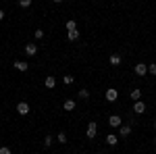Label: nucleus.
Listing matches in <instances>:
<instances>
[{
  "mask_svg": "<svg viewBox=\"0 0 156 154\" xmlns=\"http://www.w3.org/2000/svg\"><path fill=\"white\" fill-rule=\"evenodd\" d=\"M96 131H98V125L92 121V123L87 125V129H85V135H87L90 140H94V138H96Z\"/></svg>",
  "mask_w": 156,
  "mask_h": 154,
  "instance_id": "f257e3e1",
  "label": "nucleus"
},
{
  "mask_svg": "<svg viewBox=\"0 0 156 154\" xmlns=\"http://www.w3.org/2000/svg\"><path fill=\"white\" fill-rule=\"evenodd\" d=\"M133 71H135V75H140V77H144L146 73H148V65H144V63H137Z\"/></svg>",
  "mask_w": 156,
  "mask_h": 154,
  "instance_id": "f03ea898",
  "label": "nucleus"
},
{
  "mask_svg": "<svg viewBox=\"0 0 156 154\" xmlns=\"http://www.w3.org/2000/svg\"><path fill=\"white\" fill-rule=\"evenodd\" d=\"M17 113H19L21 117L29 115V104H27V102H19V104H17Z\"/></svg>",
  "mask_w": 156,
  "mask_h": 154,
  "instance_id": "7ed1b4c3",
  "label": "nucleus"
},
{
  "mask_svg": "<svg viewBox=\"0 0 156 154\" xmlns=\"http://www.w3.org/2000/svg\"><path fill=\"white\" fill-rule=\"evenodd\" d=\"M117 98H119V92H117L115 88H108V90H106V100H108V102H115Z\"/></svg>",
  "mask_w": 156,
  "mask_h": 154,
  "instance_id": "20e7f679",
  "label": "nucleus"
},
{
  "mask_svg": "<svg viewBox=\"0 0 156 154\" xmlns=\"http://www.w3.org/2000/svg\"><path fill=\"white\" fill-rule=\"evenodd\" d=\"M108 125H110V127H121V125H123V121H121L119 115H112V117L108 119Z\"/></svg>",
  "mask_w": 156,
  "mask_h": 154,
  "instance_id": "39448f33",
  "label": "nucleus"
},
{
  "mask_svg": "<svg viewBox=\"0 0 156 154\" xmlns=\"http://www.w3.org/2000/svg\"><path fill=\"white\" fill-rule=\"evenodd\" d=\"M133 110H135L137 115H142V113H146V104L142 102V100H137V102L133 104Z\"/></svg>",
  "mask_w": 156,
  "mask_h": 154,
  "instance_id": "423d86ee",
  "label": "nucleus"
},
{
  "mask_svg": "<svg viewBox=\"0 0 156 154\" xmlns=\"http://www.w3.org/2000/svg\"><path fill=\"white\" fill-rule=\"evenodd\" d=\"M36 52H37V46H36V44H27V46H25V54H27V56H34Z\"/></svg>",
  "mask_w": 156,
  "mask_h": 154,
  "instance_id": "0eeeda50",
  "label": "nucleus"
},
{
  "mask_svg": "<svg viewBox=\"0 0 156 154\" xmlns=\"http://www.w3.org/2000/svg\"><path fill=\"white\" fill-rule=\"evenodd\" d=\"M121 60H123V59H121L119 54H110V59H108V63H110L112 67H119V65H121Z\"/></svg>",
  "mask_w": 156,
  "mask_h": 154,
  "instance_id": "6e6552de",
  "label": "nucleus"
},
{
  "mask_svg": "<svg viewBox=\"0 0 156 154\" xmlns=\"http://www.w3.org/2000/svg\"><path fill=\"white\" fill-rule=\"evenodd\" d=\"M119 133H121V138H127V135L131 133V127H129V125H121V127H119Z\"/></svg>",
  "mask_w": 156,
  "mask_h": 154,
  "instance_id": "1a4fd4ad",
  "label": "nucleus"
},
{
  "mask_svg": "<svg viewBox=\"0 0 156 154\" xmlns=\"http://www.w3.org/2000/svg\"><path fill=\"white\" fill-rule=\"evenodd\" d=\"M67 38H69L71 42H77V40H79V31H77V29H71V31H67Z\"/></svg>",
  "mask_w": 156,
  "mask_h": 154,
  "instance_id": "9d476101",
  "label": "nucleus"
},
{
  "mask_svg": "<svg viewBox=\"0 0 156 154\" xmlns=\"http://www.w3.org/2000/svg\"><path fill=\"white\" fill-rule=\"evenodd\" d=\"M15 69H19V71H27V63H25V60H15Z\"/></svg>",
  "mask_w": 156,
  "mask_h": 154,
  "instance_id": "9b49d317",
  "label": "nucleus"
},
{
  "mask_svg": "<svg viewBox=\"0 0 156 154\" xmlns=\"http://www.w3.org/2000/svg\"><path fill=\"white\" fill-rule=\"evenodd\" d=\"M44 85H46V88H50V90H52V88H54V85H56V79H54V77H46V79H44Z\"/></svg>",
  "mask_w": 156,
  "mask_h": 154,
  "instance_id": "f8f14e48",
  "label": "nucleus"
},
{
  "mask_svg": "<svg viewBox=\"0 0 156 154\" xmlns=\"http://www.w3.org/2000/svg\"><path fill=\"white\" fill-rule=\"evenodd\" d=\"M62 108H65V110H75V100H65Z\"/></svg>",
  "mask_w": 156,
  "mask_h": 154,
  "instance_id": "ddd939ff",
  "label": "nucleus"
},
{
  "mask_svg": "<svg viewBox=\"0 0 156 154\" xmlns=\"http://www.w3.org/2000/svg\"><path fill=\"white\" fill-rule=\"evenodd\" d=\"M106 142H108V146H117V142H119V138L110 133V135H106Z\"/></svg>",
  "mask_w": 156,
  "mask_h": 154,
  "instance_id": "4468645a",
  "label": "nucleus"
},
{
  "mask_svg": "<svg viewBox=\"0 0 156 154\" xmlns=\"http://www.w3.org/2000/svg\"><path fill=\"white\" fill-rule=\"evenodd\" d=\"M65 27H67V31H71V29H77V23H75L73 19H69V21L65 23Z\"/></svg>",
  "mask_w": 156,
  "mask_h": 154,
  "instance_id": "2eb2a0df",
  "label": "nucleus"
},
{
  "mask_svg": "<svg viewBox=\"0 0 156 154\" xmlns=\"http://www.w3.org/2000/svg\"><path fill=\"white\" fill-rule=\"evenodd\" d=\"M140 98H142V92H140V90H133V92H131V100H133V102H137Z\"/></svg>",
  "mask_w": 156,
  "mask_h": 154,
  "instance_id": "dca6fc26",
  "label": "nucleus"
},
{
  "mask_svg": "<svg viewBox=\"0 0 156 154\" xmlns=\"http://www.w3.org/2000/svg\"><path fill=\"white\" fill-rule=\"evenodd\" d=\"M52 142H54V138H52V135H46V138H44V146H46V148H50Z\"/></svg>",
  "mask_w": 156,
  "mask_h": 154,
  "instance_id": "f3484780",
  "label": "nucleus"
},
{
  "mask_svg": "<svg viewBox=\"0 0 156 154\" xmlns=\"http://www.w3.org/2000/svg\"><path fill=\"white\" fill-rule=\"evenodd\" d=\"M79 98H81V100H87V98H90V92H87V90H79Z\"/></svg>",
  "mask_w": 156,
  "mask_h": 154,
  "instance_id": "a211bd4d",
  "label": "nucleus"
},
{
  "mask_svg": "<svg viewBox=\"0 0 156 154\" xmlns=\"http://www.w3.org/2000/svg\"><path fill=\"white\" fill-rule=\"evenodd\" d=\"M148 73H150V75H156V63L148 65Z\"/></svg>",
  "mask_w": 156,
  "mask_h": 154,
  "instance_id": "6ab92c4d",
  "label": "nucleus"
},
{
  "mask_svg": "<svg viewBox=\"0 0 156 154\" xmlns=\"http://www.w3.org/2000/svg\"><path fill=\"white\" fill-rule=\"evenodd\" d=\"M19 6H23V9L31 6V0H19Z\"/></svg>",
  "mask_w": 156,
  "mask_h": 154,
  "instance_id": "aec40b11",
  "label": "nucleus"
},
{
  "mask_svg": "<svg viewBox=\"0 0 156 154\" xmlns=\"http://www.w3.org/2000/svg\"><path fill=\"white\" fill-rule=\"evenodd\" d=\"M0 154H12L9 146H0Z\"/></svg>",
  "mask_w": 156,
  "mask_h": 154,
  "instance_id": "412c9836",
  "label": "nucleus"
},
{
  "mask_svg": "<svg viewBox=\"0 0 156 154\" xmlns=\"http://www.w3.org/2000/svg\"><path fill=\"white\" fill-rule=\"evenodd\" d=\"M56 140H58L60 144H67V135H65V133H58V135H56Z\"/></svg>",
  "mask_w": 156,
  "mask_h": 154,
  "instance_id": "4be33fe9",
  "label": "nucleus"
},
{
  "mask_svg": "<svg viewBox=\"0 0 156 154\" xmlns=\"http://www.w3.org/2000/svg\"><path fill=\"white\" fill-rule=\"evenodd\" d=\"M34 36H36L37 40H42V38H44V29H36V34H34Z\"/></svg>",
  "mask_w": 156,
  "mask_h": 154,
  "instance_id": "5701e85b",
  "label": "nucleus"
},
{
  "mask_svg": "<svg viewBox=\"0 0 156 154\" xmlns=\"http://www.w3.org/2000/svg\"><path fill=\"white\" fill-rule=\"evenodd\" d=\"M62 81L67 83V85H69V83H73V75H65V77H62Z\"/></svg>",
  "mask_w": 156,
  "mask_h": 154,
  "instance_id": "b1692460",
  "label": "nucleus"
},
{
  "mask_svg": "<svg viewBox=\"0 0 156 154\" xmlns=\"http://www.w3.org/2000/svg\"><path fill=\"white\" fill-rule=\"evenodd\" d=\"M2 19H4V11L0 9V21H2Z\"/></svg>",
  "mask_w": 156,
  "mask_h": 154,
  "instance_id": "393cba45",
  "label": "nucleus"
},
{
  "mask_svg": "<svg viewBox=\"0 0 156 154\" xmlns=\"http://www.w3.org/2000/svg\"><path fill=\"white\" fill-rule=\"evenodd\" d=\"M52 2H56V4H58V2H62V0H52Z\"/></svg>",
  "mask_w": 156,
  "mask_h": 154,
  "instance_id": "a878e982",
  "label": "nucleus"
},
{
  "mask_svg": "<svg viewBox=\"0 0 156 154\" xmlns=\"http://www.w3.org/2000/svg\"><path fill=\"white\" fill-rule=\"evenodd\" d=\"M154 127H156V119H154Z\"/></svg>",
  "mask_w": 156,
  "mask_h": 154,
  "instance_id": "bb28decb",
  "label": "nucleus"
},
{
  "mask_svg": "<svg viewBox=\"0 0 156 154\" xmlns=\"http://www.w3.org/2000/svg\"><path fill=\"white\" fill-rule=\"evenodd\" d=\"M154 144H156V140H154Z\"/></svg>",
  "mask_w": 156,
  "mask_h": 154,
  "instance_id": "cd10ccee",
  "label": "nucleus"
}]
</instances>
